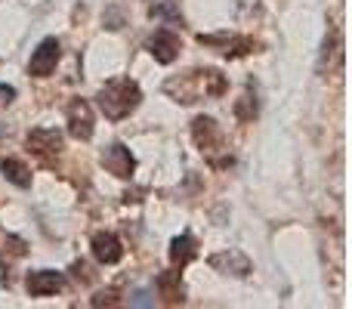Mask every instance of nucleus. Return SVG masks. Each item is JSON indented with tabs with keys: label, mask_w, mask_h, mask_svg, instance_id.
Here are the masks:
<instances>
[{
	"label": "nucleus",
	"mask_w": 352,
	"mask_h": 309,
	"mask_svg": "<svg viewBox=\"0 0 352 309\" xmlns=\"http://www.w3.org/2000/svg\"><path fill=\"white\" fill-rule=\"evenodd\" d=\"M226 90H229V81L217 68H192V72L173 74V78L164 81V93L173 103H182V105L201 103V99H217Z\"/></svg>",
	"instance_id": "obj_1"
},
{
	"label": "nucleus",
	"mask_w": 352,
	"mask_h": 309,
	"mask_svg": "<svg viewBox=\"0 0 352 309\" xmlns=\"http://www.w3.org/2000/svg\"><path fill=\"white\" fill-rule=\"evenodd\" d=\"M96 103H99V109H102V115L109 118V121H124V118H130L136 109H140L142 90H140L136 81L115 78L96 93Z\"/></svg>",
	"instance_id": "obj_2"
},
{
	"label": "nucleus",
	"mask_w": 352,
	"mask_h": 309,
	"mask_svg": "<svg viewBox=\"0 0 352 309\" xmlns=\"http://www.w3.org/2000/svg\"><path fill=\"white\" fill-rule=\"evenodd\" d=\"M25 146H28L31 155H37L41 161H53V158L62 155V134L53 127H37L28 134V140H25Z\"/></svg>",
	"instance_id": "obj_3"
},
{
	"label": "nucleus",
	"mask_w": 352,
	"mask_h": 309,
	"mask_svg": "<svg viewBox=\"0 0 352 309\" xmlns=\"http://www.w3.org/2000/svg\"><path fill=\"white\" fill-rule=\"evenodd\" d=\"M59 56H62V43L56 41V37H47V41H41V47L31 53L28 74H34V78H50V74L56 72V62H59Z\"/></svg>",
	"instance_id": "obj_4"
},
{
	"label": "nucleus",
	"mask_w": 352,
	"mask_h": 309,
	"mask_svg": "<svg viewBox=\"0 0 352 309\" xmlns=\"http://www.w3.org/2000/svg\"><path fill=\"white\" fill-rule=\"evenodd\" d=\"M318 72H328L334 78H340L343 72V31L340 25H331L328 37H324V50H322V62H318Z\"/></svg>",
	"instance_id": "obj_5"
},
{
	"label": "nucleus",
	"mask_w": 352,
	"mask_h": 309,
	"mask_svg": "<svg viewBox=\"0 0 352 309\" xmlns=\"http://www.w3.org/2000/svg\"><path fill=\"white\" fill-rule=\"evenodd\" d=\"M65 118H68V134H72L74 140L87 142L93 136V109H90V103H84V99H72Z\"/></svg>",
	"instance_id": "obj_6"
},
{
	"label": "nucleus",
	"mask_w": 352,
	"mask_h": 309,
	"mask_svg": "<svg viewBox=\"0 0 352 309\" xmlns=\"http://www.w3.org/2000/svg\"><path fill=\"white\" fill-rule=\"evenodd\" d=\"M213 269L217 273H223V275H235V279H248L250 275V257L248 254H241V251H235V248H229V251H219V254H213L210 260Z\"/></svg>",
	"instance_id": "obj_7"
},
{
	"label": "nucleus",
	"mask_w": 352,
	"mask_h": 309,
	"mask_svg": "<svg viewBox=\"0 0 352 309\" xmlns=\"http://www.w3.org/2000/svg\"><path fill=\"white\" fill-rule=\"evenodd\" d=\"M99 161H102V167L109 170V173L121 176V180H130V176H133V170H136V158H133V152H130L127 146H121V142H115V146L105 149Z\"/></svg>",
	"instance_id": "obj_8"
},
{
	"label": "nucleus",
	"mask_w": 352,
	"mask_h": 309,
	"mask_svg": "<svg viewBox=\"0 0 352 309\" xmlns=\"http://www.w3.org/2000/svg\"><path fill=\"white\" fill-rule=\"evenodd\" d=\"M179 50H182L179 37H176L173 31H167V28H158L152 37H148V53H152L155 62H161V65H170V62H176Z\"/></svg>",
	"instance_id": "obj_9"
},
{
	"label": "nucleus",
	"mask_w": 352,
	"mask_h": 309,
	"mask_svg": "<svg viewBox=\"0 0 352 309\" xmlns=\"http://www.w3.org/2000/svg\"><path fill=\"white\" fill-rule=\"evenodd\" d=\"M31 297H50V294H59L65 288V275L53 273V269H41V273H31L25 281Z\"/></svg>",
	"instance_id": "obj_10"
},
{
	"label": "nucleus",
	"mask_w": 352,
	"mask_h": 309,
	"mask_svg": "<svg viewBox=\"0 0 352 309\" xmlns=\"http://www.w3.org/2000/svg\"><path fill=\"white\" fill-rule=\"evenodd\" d=\"M93 257H96L102 266H115L124 257V244L115 232H96L93 235Z\"/></svg>",
	"instance_id": "obj_11"
},
{
	"label": "nucleus",
	"mask_w": 352,
	"mask_h": 309,
	"mask_svg": "<svg viewBox=\"0 0 352 309\" xmlns=\"http://www.w3.org/2000/svg\"><path fill=\"white\" fill-rule=\"evenodd\" d=\"M192 136H195V146L201 152H217L219 142H223V134H219V124L213 118H195L192 121Z\"/></svg>",
	"instance_id": "obj_12"
},
{
	"label": "nucleus",
	"mask_w": 352,
	"mask_h": 309,
	"mask_svg": "<svg viewBox=\"0 0 352 309\" xmlns=\"http://www.w3.org/2000/svg\"><path fill=\"white\" fill-rule=\"evenodd\" d=\"M195 257H198V242H195L188 232H182V235H176L170 242V263H173V269L188 266Z\"/></svg>",
	"instance_id": "obj_13"
},
{
	"label": "nucleus",
	"mask_w": 352,
	"mask_h": 309,
	"mask_svg": "<svg viewBox=\"0 0 352 309\" xmlns=\"http://www.w3.org/2000/svg\"><path fill=\"white\" fill-rule=\"evenodd\" d=\"M158 294L164 297L167 306H176L186 300V291H182V281H179V273H176V269L158 275Z\"/></svg>",
	"instance_id": "obj_14"
},
{
	"label": "nucleus",
	"mask_w": 352,
	"mask_h": 309,
	"mask_svg": "<svg viewBox=\"0 0 352 309\" xmlns=\"http://www.w3.org/2000/svg\"><path fill=\"white\" fill-rule=\"evenodd\" d=\"M0 173H3L6 180H10L12 186H19V189H28L31 186V170L25 167L19 158H6V161L0 164Z\"/></svg>",
	"instance_id": "obj_15"
},
{
	"label": "nucleus",
	"mask_w": 352,
	"mask_h": 309,
	"mask_svg": "<svg viewBox=\"0 0 352 309\" xmlns=\"http://www.w3.org/2000/svg\"><path fill=\"white\" fill-rule=\"evenodd\" d=\"M235 115L241 118V121H254V118H256V93H250V90L244 93L241 103L235 105Z\"/></svg>",
	"instance_id": "obj_16"
},
{
	"label": "nucleus",
	"mask_w": 352,
	"mask_h": 309,
	"mask_svg": "<svg viewBox=\"0 0 352 309\" xmlns=\"http://www.w3.org/2000/svg\"><path fill=\"white\" fill-rule=\"evenodd\" d=\"M152 19H170V22L182 25V16H179V10H173V0H164V3L152 6Z\"/></svg>",
	"instance_id": "obj_17"
},
{
	"label": "nucleus",
	"mask_w": 352,
	"mask_h": 309,
	"mask_svg": "<svg viewBox=\"0 0 352 309\" xmlns=\"http://www.w3.org/2000/svg\"><path fill=\"white\" fill-rule=\"evenodd\" d=\"M90 303H93V306H115V303H118V291H115V288H109V291L96 294Z\"/></svg>",
	"instance_id": "obj_18"
},
{
	"label": "nucleus",
	"mask_w": 352,
	"mask_h": 309,
	"mask_svg": "<svg viewBox=\"0 0 352 309\" xmlns=\"http://www.w3.org/2000/svg\"><path fill=\"white\" fill-rule=\"evenodd\" d=\"M12 99H16V90L6 84H0V109H6V105H12Z\"/></svg>",
	"instance_id": "obj_19"
}]
</instances>
